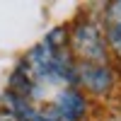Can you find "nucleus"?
<instances>
[{
	"label": "nucleus",
	"mask_w": 121,
	"mask_h": 121,
	"mask_svg": "<svg viewBox=\"0 0 121 121\" xmlns=\"http://www.w3.org/2000/svg\"><path fill=\"white\" fill-rule=\"evenodd\" d=\"M68 48L73 58L80 63H99V65H109V48H107V39L104 32L97 22H75L68 29Z\"/></svg>",
	"instance_id": "nucleus-1"
},
{
	"label": "nucleus",
	"mask_w": 121,
	"mask_h": 121,
	"mask_svg": "<svg viewBox=\"0 0 121 121\" xmlns=\"http://www.w3.org/2000/svg\"><path fill=\"white\" fill-rule=\"evenodd\" d=\"M46 112L56 121H82L87 114V97L80 87H60Z\"/></svg>",
	"instance_id": "nucleus-2"
},
{
	"label": "nucleus",
	"mask_w": 121,
	"mask_h": 121,
	"mask_svg": "<svg viewBox=\"0 0 121 121\" xmlns=\"http://www.w3.org/2000/svg\"><path fill=\"white\" fill-rule=\"evenodd\" d=\"M78 85L92 95H107L114 87V70L99 63H78Z\"/></svg>",
	"instance_id": "nucleus-3"
},
{
	"label": "nucleus",
	"mask_w": 121,
	"mask_h": 121,
	"mask_svg": "<svg viewBox=\"0 0 121 121\" xmlns=\"http://www.w3.org/2000/svg\"><path fill=\"white\" fill-rule=\"evenodd\" d=\"M10 121H15V119H12V116H10Z\"/></svg>",
	"instance_id": "nucleus-4"
}]
</instances>
